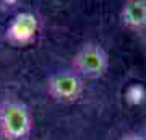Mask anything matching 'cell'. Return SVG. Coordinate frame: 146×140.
Wrapping results in <instances>:
<instances>
[{
    "label": "cell",
    "instance_id": "cell-1",
    "mask_svg": "<svg viewBox=\"0 0 146 140\" xmlns=\"http://www.w3.org/2000/svg\"><path fill=\"white\" fill-rule=\"evenodd\" d=\"M73 72L78 77L99 78L109 68V54L99 44L86 42L72 60Z\"/></svg>",
    "mask_w": 146,
    "mask_h": 140
},
{
    "label": "cell",
    "instance_id": "cell-2",
    "mask_svg": "<svg viewBox=\"0 0 146 140\" xmlns=\"http://www.w3.org/2000/svg\"><path fill=\"white\" fill-rule=\"evenodd\" d=\"M31 114L23 103L8 101L0 108V132L7 140H21L31 132Z\"/></svg>",
    "mask_w": 146,
    "mask_h": 140
},
{
    "label": "cell",
    "instance_id": "cell-3",
    "mask_svg": "<svg viewBox=\"0 0 146 140\" xmlns=\"http://www.w3.org/2000/svg\"><path fill=\"white\" fill-rule=\"evenodd\" d=\"M47 93L58 103H75L83 94V80L73 70L57 72L47 80Z\"/></svg>",
    "mask_w": 146,
    "mask_h": 140
},
{
    "label": "cell",
    "instance_id": "cell-4",
    "mask_svg": "<svg viewBox=\"0 0 146 140\" xmlns=\"http://www.w3.org/2000/svg\"><path fill=\"white\" fill-rule=\"evenodd\" d=\"M39 31V21L33 13L23 11L10 21L5 31V39L13 46H26L34 41Z\"/></svg>",
    "mask_w": 146,
    "mask_h": 140
},
{
    "label": "cell",
    "instance_id": "cell-5",
    "mask_svg": "<svg viewBox=\"0 0 146 140\" xmlns=\"http://www.w3.org/2000/svg\"><path fill=\"white\" fill-rule=\"evenodd\" d=\"M120 20L127 28L140 29L146 26V2L143 0H130L122 7Z\"/></svg>",
    "mask_w": 146,
    "mask_h": 140
},
{
    "label": "cell",
    "instance_id": "cell-6",
    "mask_svg": "<svg viewBox=\"0 0 146 140\" xmlns=\"http://www.w3.org/2000/svg\"><path fill=\"white\" fill-rule=\"evenodd\" d=\"M120 140H145V137H141V135H138V134L130 132V134L122 135V137H120Z\"/></svg>",
    "mask_w": 146,
    "mask_h": 140
},
{
    "label": "cell",
    "instance_id": "cell-7",
    "mask_svg": "<svg viewBox=\"0 0 146 140\" xmlns=\"http://www.w3.org/2000/svg\"><path fill=\"white\" fill-rule=\"evenodd\" d=\"M145 140H146V135H145Z\"/></svg>",
    "mask_w": 146,
    "mask_h": 140
}]
</instances>
